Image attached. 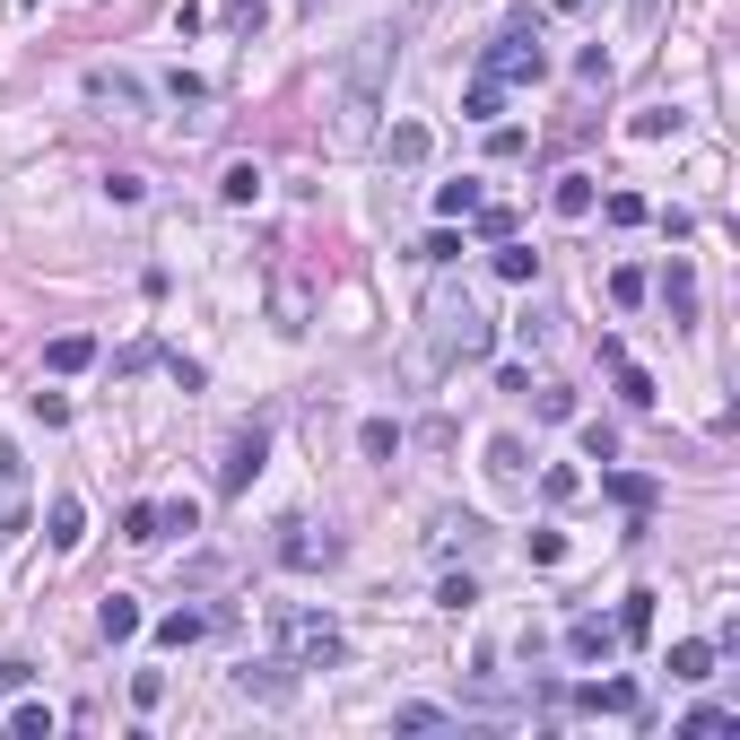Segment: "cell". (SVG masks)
<instances>
[{
    "label": "cell",
    "instance_id": "28",
    "mask_svg": "<svg viewBox=\"0 0 740 740\" xmlns=\"http://www.w3.org/2000/svg\"><path fill=\"white\" fill-rule=\"evenodd\" d=\"M680 732H688V740H715V732H740V715H724V706H697Z\"/></svg>",
    "mask_w": 740,
    "mask_h": 740
},
{
    "label": "cell",
    "instance_id": "36",
    "mask_svg": "<svg viewBox=\"0 0 740 740\" xmlns=\"http://www.w3.org/2000/svg\"><path fill=\"white\" fill-rule=\"evenodd\" d=\"M166 97H183V105H210V79H192V70H175V79H166Z\"/></svg>",
    "mask_w": 740,
    "mask_h": 740
},
{
    "label": "cell",
    "instance_id": "34",
    "mask_svg": "<svg viewBox=\"0 0 740 740\" xmlns=\"http://www.w3.org/2000/svg\"><path fill=\"white\" fill-rule=\"evenodd\" d=\"M105 201H123V210H139V201H148V183H139V175H105Z\"/></svg>",
    "mask_w": 740,
    "mask_h": 740
},
{
    "label": "cell",
    "instance_id": "4",
    "mask_svg": "<svg viewBox=\"0 0 740 740\" xmlns=\"http://www.w3.org/2000/svg\"><path fill=\"white\" fill-rule=\"evenodd\" d=\"M270 558H279V567H296V575H314V567H332V558H340V540H332V531H314V523H279Z\"/></svg>",
    "mask_w": 740,
    "mask_h": 740
},
{
    "label": "cell",
    "instance_id": "14",
    "mask_svg": "<svg viewBox=\"0 0 740 740\" xmlns=\"http://www.w3.org/2000/svg\"><path fill=\"white\" fill-rule=\"evenodd\" d=\"M44 367H53V374H88V367H97V340H88V332H61V340L44 349Z\"/></svg>",
    "mask_w": 740,
    "mask_h": 740
},
{
    "label": "cell",
    "instance_id": "10",
    "mask_svg": "<svg viewBox=\"0 0 740 740\" xmlns=\"http://www.w3.org/2000/svg\"><path fill=\"white\" fill-rule=\"evenodd\" d=\"M662 305H671V323H680V332L697 323V270H688V261H671V270H662Z\"/></svg>",
    "mask_w": 740,
    "mask_h": 740
},
{
    "label": "cell",
    "instance_id": "1",
    "mask_svg": "<svg viewBox=\"0 0 740 740\" xmlns=\"http://www.w3.org/2000/svg\"><path fill=\"white\" fill-rule=\"evenodd\" d=\"M462 358H489V314L471 305V296H427V340H418V358H410V374L427 383V374L462 367Z\"/></svg>",
    "mask_w": 740,
    "mask_h": 740
},
{
    "label": "cell",
    "instance_id": "44",
    "mask_svg": "<svg viewBox=\"0 0 740 740\" xmlns=\"http://www.w3.org/2000/svg\"><path fill=\"white\" fill-rule=\"evenodd\" d=\"M558 9H584V0H558Z\"/></svg>",
    "mask_w": 740,
    "mask_h": 740
},
{
    "label": "cell",
    "instance_id": "13",
    "mask_svg": "<svg viewBox=\"0 0 740 740\" xmlns=\"http://www.w3.org/2000/svg\"><path fill=\"white\" fill-rule=\"evenodd\" d=\"M427 148H436L427 123H392V131H383V157H392V166H427Z\"/></svg>",
    "mask_w": 740,
    "mask_h": 740
},
{
    "label": "cell",
    "instance_id": "18",
    "mask_svg": "<svg viewBox=\"0 0 740 740\" xmlns=\"http://www.w3.org/2000/svg\"><path fill=\"white\" fill-rule=\"evenodd\" d=\"M610 627H618V644H644V636H653V593H627Z\"/></svg>",
    "mask_w": 740,
    "mask_h": 740
},
{
    "label": "cell",
    "instance_id": "42",
    "mask_svg": "<svg viewBox=\"0 0 740 740\" xmlns=\"http://www.w3.org/2000/svg\"><path fill=\"white\" fill-rule=\"evenodd\" d=\"M26 471H18V445H0V489H18Z\"/></svg>",
    "mask_w": 740,
    "mask_h": 740
},
{
    "label": "cell",
    "instance_id": "7",
    "mask_svg": "<svg viewBox=\"0 0 740 740\" xmlns=\"http://www.w3.org/2000/svg\"><path fill=\"white\" fill-rule=\"evenodd\" d=\"M44 540L70 558V549L88 540V505H79V496H53V514H44Z\"/></svg>",
    "mask_w": 740,
    "mask_h": 740
},
{
    "label": "cell",
    "instance_id": "6",
    "mask_svg": "<svg viewBox=\"0 0 740 740\" xmlns=\"http://www.w3.org/2000/svg\"><path fill=\"white\" fill-rule=\"evenodd\" d=\"M88 97L123 105V114H148V79H131V70H88Z\"/></svg>",
    "mask_w": 740,
    "mask_h": 740
},
{
    "label": "cell",
    "instance_id": "20",
    "mask_svg": "<svg viewBox=\"0 0 740 740\" xmlns=\"http://www.w3.org/2000/svg\"><path fill=\"white\" fill-rule=\"evenodd\" d=\"M210 636V610H166L157 618V644H201Z\"/></svg>",
    "mask_w": 740,
    "mask_h": 740
},
{
    "label": "cell",
    "instance_id": "35",
    "mask_svg": "<svg viewBox=\"0 0 740 740\" xmlns=\"http://www.w3.org/2000/svg\"><path fill=\"white\" fill-rule=\"evenodd\" d=\"M584 489V480H575V471H567V462H558V471H540V496H549V505H567V496Z\"/></svg>",
    "mask_w": 740,
    "mask_h": 740
},
{
    "label": "cell",
    "instance_id": "26",
    "mask_svg": "<svg viewBox=\"0 0 740 740\" xmlns=\"http://www.w3.org/2000/svg\"><path fill=\"white\" fill-rule=\"evenodd\" d=\"M593 210H602V218H610V227H644V218H653V210H644V201H636V192H610V201H593Z\"/></svg>",
    "mask_w": 740,
    "mask_h": 740
},
{
    "label": "cell",
    "instance_id": "39",
    "mask_svg": "<svg viewBox=\"0 0 740 740\" xmlns=\"http://www.w3.org/2000/svg\"><path fill=\"white\" fill-rule=\"evenodd\" d=\"M9 732H53V706H9Z\"/></svg>",
    "mask_w": 740,
    "mask_h": 740
},
{
    "label": "cell",
    "instance_id": "15",
    "mask_svg": "<svg viewBox=\"0 0 740 740\" xmlns=\"http://www.w3.org/2000/svg\"><path fill=\"white\" fill-rule=\"evenodd\" d=\"M97 627H105V644H131V636H139L148 618H139V602H131V593H114V602L97 610Z\"/></svg>",
    "mask_w": 740,
    "mask_h": 740
},
{
    "label": "cell",
    "instance_id": "24",
    "mask_svg": "<svg viewBox=\"0 0 740 740\" xmlns=\"http://www.w3.org/2000/svg\"><path fill=\"white\" fill-rule=\"evenodd\" d=\"M358 453H367V462H392V453H401V427H392V418H367V427H358Z\"/></svg>",
    "mask_w": 740,
    "mask_h": 740
},
{
    "label": "cell",
    "instance_id": "8",
    "mask_svg": "<svg viewBox=\"0 0 740 740\" xmlns=\"http://www.w3.org/2000/svg\"><path fill=\"white\" fill-rule=\"evenodd\" d=\"M567 653H575V662H610L618 627H610V618H575V627H567Z\"/></svg>",
    "mask_w": 740,
    "mask_h": 740
},
{
    "label": "cell",
    "instance_id": "5",
    "mask_svg": "<svg viewBox=\"0 0 740 740\" xmlns=\"http://www.w3.org/2000/svg\"><path fill=\"white\" fill-rule=\"evenodd\" d=\"M261 453H270V436L261 427H245L236 445H227V462H218V489L236 496V489H253V471H261Z\"/></svg>",
    "mask_w": 740,
    "mask_h": 740
},
{
    "label": "cell",
    "instance_id": "3",
    "mask_svg": "<svg viewBox=\"0 0 740 740\" xmlns=\"http://www.w3.org/2000/svg\"><path fill=\"white\" fill-rule=\"evenodd\" d=\"M480 70H489V79H505V88H531V79H549V53H540V18H531V9L496 26V44L480 53Z\"/></svg>",
    "mask_w": 740,
    "mask_h": 740
},
{
    "label": "cell",
    "instance_id": "31",
    "mask_svg": "<svg viewBox=\"0 0 740 740\" xmlns=\"http://www.w3.org/2000/svg\"><path fill=\"white\" fill-rule=\"evenodd\" d=\"M471 602H480L471 575H445V584H436V610H471Z\"/></svg>",
    "mask_w": 740,
    "mask_h": 740
},
{
    "label": "cell",
    "instance_id": "9",
    "mask_svg": "<svg viewBox=\"0 0 740 740\" xmlns=\"http://www.w3.org/2000/svg\"><path fill=\"white\" fill-rule=\"evenodd\" d=\"M575 706L584 715H636L644 697H636V680H593V688H575Z\"/></svg>",
    "mask_w": 740,
    "mask_h": 740
},
{
    "label": "cell",
    "instance_id": "40",
    "mask_svg": "<svg viewBox=\"0 0 740 740\" xmlns=\"http://www.w3.org/2000/svg\"><path fill=\"white\" fill-rule=\"evenodd\" d=\"M471 218H480V236H489V245H505V236H514V210H471Z\"/></svg>",
    "mask_w": 740,
    "mask_h": 740
},
{
    "label": "cell",
    "instance_id": "11",
    "mask_svg": "<svg viewBox=\"0 0 740 740\" xmlns=\"http://www.w3.org/2000/svg\"><path fill=\"white\" fill-rule=\"evenodd\" d=\"M236 688H245V697H261V706H288V697H296L288 662H261V671H236Z\"/></svg>",
    "mask_w": 740,
    "mask_h": 740
},
{
    "label": "cell",
    "instance_id": "32",
    "mask_svg": "<svg viewBox=\"0 0 740 740\" xmlns=\"http://www.w3.org/2000/svg\"><path fill=\"white\" fill-rule=\"evenodd\" d=\"M392 732H445V706H401Z\"/></svg>",
    "mask_w": 740,
    "mask_h": 740
},
{
    "label": "cell",
    "instance_id": "37",
    "mask_svg": "<svg viewBox=\"0 0 740 740\" xmlns=\"http://www.w3.org/2000/svg\"><path fill=\"white\" fill-rule=\"evenodd\" d=\"M157 514H166V531H201V505H192V496H175V505H157Z\"/></svg>",
    "mask_w": 740,
    "mask_h": 740
},
{
    "label": "cell",
    "instance_id": "21",
    "mask_svg": "<svg viewBox=\"0 0 740 740\" xmlns=\"http://www.w3.org/2000/svg\"><path fill=\"white\" fill-rule=\"evenodd\" d=\"M610 496L627 505V514H653V496H662V489H653L644 471H610Z\"/></svg>",
    "mask_w": 740,
    "mask_h": 740
},
{
    "label": "cell",
    "instance_id": "25",
    "mask_svg": "<svg viewBox=\"0 0 740 740\" xmlns=\"http://www.w3.org/2000/svg\"><path fill=\"white\" fill-rule=\"evenodd\" d=\"M610 367H618V401H627V410H653V374L627 367V358H610Z\"/></svg>",
    "mask_w": 740,
    "mask_h": 740
},
{
    "label": "cell",
    "instance_id": "43",
    "mask_svg": "<svg viewBox=\"0 0 740 740\" xmlns=\"http://www.w3.org/2000/svg\"><path fill=\"white\" fill-rule=\"evenodd\" d=\"M653 18H662V0H636V26H653Z\"/></svg>",
    "mask_w": 740,
    "mask_h": 740
},
{
    "label": "cell",
    "instance_id": "23",
    "mask_svg": "<svg viewBox=\"0 0 740 740\" xmlns=\"http://www.w3.org/2000/svg\"><path fill=\"white\" fill-rule=\"evenodd\" d=\"M123 540L157 549V540H166V514H157V505H123Z\"/></svg>",
    "mask_w": 740,
    "mask_h": 740
},
{
    "label": "cell",
    "instance_id": "17",
    "mask_svg": "<svg viewBox=\"0 0 740 740\" xmlns=\"http://www.w3.org/2000/svg\"><path fill=\"white\" fill-rule=\"evenodd\" d=\"M218 201H227V210H245V201H261V166H253V157H236V166L218 175Z\"/></svg>",
    "mask_w": 740,
    "mask_h": 740
},
{
    "label": "cell",
    "instance_id": "29",
    "mask_svg": "<svg viewBox=\"0 0 740 740\" xmlns=\"http://www.w3.org/2000/svg\"><path fill=\"white\" fill-rule=\"evenodd\" d=\"M436 210H445V218H471V210H480V183H471V175H462V183H445V192H436Z\"/></svg>",
    "mask_w": 740,
    "mask_h": 740
},
{
    "label": "cell",
    "instance_id": "2",
    "mask_svg": "<svg viewBox=\"0 0 740 740\" xmlns=\"http://www.w3.org/2000/svg\"><path fill=\"white\" fill-rule=\"evenodd\" d=\"M270 644H279L288 671H332V662H349V636L323 610H270Z\"/></svg>",
    "mask_w": 740,
    "mask_h": 740
},
{
    "label": "cell",
    "instance_id": "30",
    "mask_svg": "<svg viewBox=\"0 0 740 740\" xmlns=\"http://www.w3.org/2000/svg\"><path fill=\"white\" fill-rule=\"evenodd\" d=\"M523 401H531L540 418H575V392H567V383H540V392H523Z\"/></svg>",
    "mask_w": 740,
    "mask_h": 740
},
{
    "label": "cell",
    "instance_id": "22",
    "mask_svg": "<svg viewBox=\"0 0 740 740\" xmlns=\"http://www.w3.org/2000/svg\"><path fill=\"white\" fill-rule=\"evenodd\" d=\"M496 105H505V79H489V70H480V79L462 88V114H471V123H489Z\"/></svg>",
    "mask_w": 740,
    "mask_h": 740
},
{
    "label": "cell",
    "instance_id": "19",
    "mask_svg": "<svg viewBox=\"0 0 740 740\" xmlns=\"http://www.w3.org/2000/svg\"><path fill=\"white\" fill-rule=\"evenodd\" d=\"M671 680H715V644H706V636L671 644Z\"/></svg>",
    "mask_w": 740,
    "mask_h": 740
},
{
    "label": "cell",
    "instance_id": "16",
    "mask_svg": "<svg viewBox=\"0 0 740 740\" xmlns=\"http://www.w3.org/2000/svg\"><path fill=\"white\" fill-rule=\"evenodd\" d=\"M489 480H496V489H523V480H531V462H523L514 436H496V445H489Z\"/></svg>",
    "mask_w": 740,
    "mask_h": 740
},
{
    "label": "cell",
    "instance_id": "41",
    "mask_svg": "<svg viewBox=\"0 0 740 740\" xmlns=\"http://www.w3.org/2000/svg\"><path fill=\"white\" fill-rule=\"evenodd\" d=\"M453 253H462V236H453V227H436V236L418 245V261H453Z\"/></svg>",
    "mask_w": 740,
    "mask_h": 740
},
{
    "label": "cell",
    "instance_id": "27",
    "mask_svg": "<svg viewBox=\"0 0 740 740\" xmlns=\"http://www.w3.org/2000/svg\"><path fill=\"white\" fill-rule=\"evenodd\" d=\"M531 270H540V253H531V245H496V279H514V288H523Z\"/></svg>",
    "mask_w": 740,
    "mask_h": 740
},
{
    "label": "cell",
    "instance_id": "45",
    "mask_svg": "<svg viewBox=\"0 0 740 740\" xmlns=\"http://www.w3.org/2000/svg\"><path fill=\"white\" fill-rule=\"evenodd\" d=\"M305 9H314V0H305Z\"/></svg>",
    "mask_w": 740,
    "mask_h": 740
},
{
    "label": "cell",
    "instance_id": "12",
    "mask_svg": "<svg viewBox=\"0 0 740 740\" xmlns=\"http://www.w3.org/2000/svg\"><path fill=\"white\" fill-rule=\"evenodd\" d=\"M593 201H602V183H593V175H558V192H549V210H558V218H593Z\"/></svg>",
    "mask_w": 740,
    "mask_h": 740
},
{
    "label": "cell",
    "instance_id": "33",
    "mask_svg": "<svg viewBox=\"0 0 740 740\" xmlns=\"http://www.w3.org/2000/svg\"><path fill=\"white\" fill-rule=\"evenodd\" d=\"M644 288H653L644 270H610V305H644Z\"/></svg>",
    "mask_w": 740,
    "mask_h": 740
},
{
    "label": "cell",
    "instance_id": "38",
    "mask_svg": "<svg viewBox=\"0 0 740 740\" xmlns=\"http://www.w3.org/2000/svg\"><path fill=\"white\" fill-rule=\"evenodd\" d=\"M157 697H166V671H139V680H131V706H139V715H148V706H157Z\"/></svg>",
    "mask_w": 740,
    "mask_h": 740
}]
</instances>
